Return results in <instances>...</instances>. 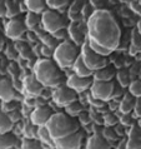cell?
<instances>
[{"mask_svg": "<svg viewBox=\"0 0 141 149\" xmlns=\"http://www.w3.org/2000/svg\"><path fill=\"white\" fill-rule=\"evenodd\" d=\"M36 138H38L43 144H45V146H46V144H53V146H54V140H53V138H51L50 133H49L46 125L39 127L38 134H36Z\"/></svg>", "mask_w": 141, "mask_h": 149, "instance_id": "cell-29", "label": "cell"}, {"mask_svg": "<svg viewBox=\"0 0 141 149\" xmlns=\"http://www.w3.org/2000/svg\"><path fill=\"white\" fill-rule=\"evenodd\" d=\"M14 123L11 122L8 113L0 109V133H10Z\"/></svg>", "mask_w": 141, "mask_h": 149, "instance_id": "cell-22", "label": "cell"}, {"mask_svg": "<svg viewBox=\"0 0 141 149\" xmlns=\"http://www.w3.org/2000/svg\"><path fill=\"white\" fill-rule=\"evenodd\" d=\"M66 30H68V35H69L70 40L75 45H77V47H81V45L88 40L86 33L77 25V23H71Z\"/></svg>", "mask_w": 141, "mask_h": 149, "instance_id": "cell-14", "label": "cell"}, {"mask_svg": "<svg viewBox=\"0 0 141 149\" xmlns=\"http://www.w3.org/2000/svg\"><path fill=\"white\" fill-rule=\"evenodd\" d=\"M88 43H89V45H90V48L93 49L94 52H96L97 54H100V55H102V56H106V58L111 54V52L106 50V49L102 48L101 45H99V44H96V43H93V41H89V40H88Z\"/></svg>", "mask_w": 141, "mask_h": 149, "instance_id": "cell-38", "label": "cell"}, {"mask_svg": "<svg viewBox=\"0 0 141 149\" xmlns=\"http://www.w3.org/2000/svg\"><path fill=\"white\" fill-rule=\"evenodd\" d=\"M115 83L114 81H99L94 80L90 88V94L94 98L102 102H110L113 99V94L115 90Z\"/></svg>", "mask_w": 141, "mask_h": 149, "instance_id": "cell-8", "label": "cell"}, {"mask_svg": "<svg viewBox=\"0 0 141 149\" xmlns=\"http://www.w3.org/2000/svg\"><path fill=\"white\" fill-rule=\"evenodd\" d=\"M53 110L46 105H41V107H36V108L31 111L30 114V122L34 123L38 127H44L46 125L49 119L53 115Z\"/></svg>", "mask_w": 141, "mask_h": 149, "instance_id": "cell-13", "label": "cell"}, {"mask_svg": "<svg viewBox=\"0 0 141 149\" xmlns=\"http://www.w3.org/2000/svg\"><path fill=\"white\" fill-rule=\"evenodd\" d=\"M80 55L82 58V60H84V63L86 64V67L90 70H93V72H96V70L105 68L107 65V58L97 54L96 52H94L93 49L90 48L88 40L81 45Z\"/></svg>", "mask_w": 141, "mask_h": 149, "instance_id": "cell-6", "label": "cell"}, {"mask_svg": "<svg viewBox=\"0 0 141 149\" xmlns=\"http://www.w3.org/2000/svg\"><path fill=\"white\" fill-rule=\"evenodd\" d=\"M10 149H16V147H15V146H14V147H11V148H10Z\"/></svg>", "mask_w": 141, "mask_h": 149, "instance_id": "cell-55", "label": "cell"}, {"mask_svg": "<svg viewBox=\"0 0 141 149\" xmlns=\"http://www.w3.org/2000/svg\"><path fill=\"white\" fill-rule=\"evenodd\" d=\"M94 11L95 10L93 9V6H91L89 3H85V5L82 6V10H81V16L85 19V22H88V19L93 15Z\"/></svg>", "mask_w": 141, "mask_h": 149, "instance_id": "cell-40", "label": "cell"}, {"mask_svg": "<svg viewBox=\"0 0 141 149\" xmlns=\"http://www.w3.org/2000/svg\"><path fill=\"white\" fill-rule=\"evenodd\" d=\"M85 5L84 0H74V1L69 5V10L68 13H73V14H81L82 6Z\"/></svg>", "mask_w": 141, "mask_h": 149, "instance_id": "cell-36", "label": "cell"}, {"mask_svg": "<svg viewBox=\"0 0 141 149\" xmlns=\"http://www.w3.org/2000/svg\"><path fill=\"white\" fill-rule=\"evenodd\" d=\"M40 53H41V55H44L45 58H48V59H50V56L54 55V50H53V49L45 47V45H43V47H41Z\"/></svg>", "mask_w": 141, "mask_h": 149, "instance_id": "cell-47", "label": "cell"}, {"mask_svg": "<svg viewBox=\"0 0 141 149\" xmlns=\"http://www.w3.org/2000/svg\"><path fill=\"white\" fill-rule=\"evenodd\" d=\"M25 25L28 28V31H36L38 28L41 25V14L28 11L25 16Z\"/></svg>", "mask_w": 141, "mask_h": 149, "instance_id": "cell-19", "label": "cell"}, {"mask_svg": "<svg viewBox=\"0 0 141 149\" xmlns=\"http://www.w3.org/2000/svg\"><path fill=\"white\" fill-rule=\"evenodd\" d=\"M130 8L134 13L141 15V3L140 1H138V0H132L130 3Z\"/></svg>", "mask_w": 141, "mask_h": 149, "instance_id": "cell-45", "label": "cell"}, {"mask_svg": "<svg viewBox=\"0 0 141 149\" xmlns=\"http://www.w3.org/2000/svg\"><path fill=\"white\" fill-rule=\"evenodd\" d=\"M116 79H118L120 86H122V88H129V85L131 84L130 74L126 69H121L119 72H116Z\"/></svg>", "mask_w": 141, "mask_h": 149, "instance_id": "cell-31", "label": "cell"}, {"mask_svg": "<svg viewBox=\"0 0 141 149\" xmlns=\"http://www.w3.org/2000/svg\"><path fill=\"white\" fill-rule=\"evenodd\" d=\"M86 35L89 41L101 45L113 53L120 45L121 29L109 10H95L86 22Z\"/></svg>", "mask_w": 141, "mask_h": 149, "instance_id": "cell-1", "label": "cell"}, {"mask_svg": "<svg viewBox=\"0 0 141 149\" xmlns=\"http://www.w3.org/2000/svg\"><path fill=\"white\" fill-rule=\"evenodd\" d=\"M23 86L29 98H39L45 90V86L36 79L35 75H28L23 81Z\"/></svg>", "mask_w": 141, "mask_h": 149, "instance_id": "cell-12", "label": "cell"}, {"mask_svg": "<svg viewBox=\"0 0 141 149\" xmlns=\"http://www.w3.org/2000/svg\"><path fill=\"white\" fill-rule=\"evenodd\" d=\"M18 107H19L18 103L14 102V100H11V102L3 103V108H1V110H4L5 113H10V111L18 110Z\"/></svg>", "mask_w": 141, "mask_h": 149, "instance_id": "cell-41", "label": "cell"}, {"mask_svg": "<svg viewBox=\"0 0 141 149\" xmlns=\"http://www.w3.org/2000/svg\"><path fill=\"white\" fill-rule=\"evenodd\" d=\"M114 77H116V72L113 67H106L101 68L94 72L93 79L94 80H99V81H113Z\"/></svg>", "mask_w": 141, "mask_h": 149, "instance_id": "cell-18", "label": "cell"}, {"mask_svg": "<svg viewBox=\"0 0 141 149\" xmlns=\"http://www.w3.org/2000/svg\"><path fill=\"white\" fill-rule=\"evenodd\" d=\"M0 105H3V102L1 100H0Z\"/></svg>", "mask_w": 141, "mask_h": 149, "instance_id": "cell-57", "label": "cell"}, {"mask_svg": "<svg viewBox=\"0 0 141 149\" xmlns=\"http://www.w3.org/2000/svg\"><path fill=\"white\" fill-rule=\"evenodd\" d=\"M138 1H139V0H138Z\"/></svg>", "mask_w": 141, "mask_h": 149, "instance_id": "cell-59", "label": "cell"}, {"mask_svg": "<svg viewBox=\"0 0 141 149\" xmlns=\"http://www.w3.org/2000/svg\"><path fill=\"white\" fill-rule=\"evenodd\" d=\"M139 125L141 127V119H140V122H139Z\"/></svg>", "mask_w": 141, "mask_h": 149, "instance_id": "cell-56", "label": "cell"}, {"mask_svg": "<svg viewBox=\"0 0 141 149\" xmlns=\"http://www.w3.org/2000/svg\"><path fill=\"white\" fill-rule=\"evenodd\" d=\"M70 0H46L49 9L53 10H61L69 5Z\"/></svg>", "mask_w": 141, "mask_h": 149, "instance_id": "cell-35", "label": "cell"}, {"mask_svg": "<svg viewBox=\"0 0 141 149\" xmlns=\"http://www.w3.org/2000/svg\"><path fill=\"white\" fill-rule=\"evenodd\" d=\"M139 1H140V3H141V0H139Z\"/></svg>", "mask_w": 141, "mask_h": 149, "instance_id": "cell-58", "label": "cell"}, {"mask_svg": "<svg viewBox=\"0 0 141 149\" xmlns=\"http://www.w3.org/2000/svg\"><path fill=\"white\" fill-rule=\"evenodd\" d=\"M8 115H9V118L11 119V122L13 123H16V122H19L20 119H21V113L18 111V110L10 111V113H8Z\"/></svg>", "mask_w": 141, "mask_h": 149, "instance_id": "cell-48", "label": "cell"}, {"mask_svg": "<svg viewBox=\"0 0 141 149\" xmlns=\"http://www.w3.org/2000/svg\"><path fill=\"white\" fill-rule=\"evenodd\" d=\"M119 120H120V124H121V125L129 128L135 123V117L131 115V113L130 114H121L120 118H119Z\"/></svg>", "mask_w": 141, "mask_h": 149, "instance_id": "cell-39", "label": "cell"}, {"mask_svg": "<svg viewBox=\"0 0 141 149\" xmlns=\"http://www.w3.org/2000/svg\"><path fill=\"white\" fill-rule=\"evenodd\" d=\"M126 134H127V139H130V140L141 139V127L139 125V124L134 123L131 127H129Z\"/></svg>", "mask_w": 141, "mask_h": 149, "instance_id": "cell-33", "label": "cell"}, {"mask_svg": "<svg viewBox=\"0 0 141 149\" xmlns=\"http://www.w3.org/2000/svg\"><path fill=\"white\" fill-rule=\"evenodd\" d=\"M15 98L14 85L8 78H0V100L3 103L11 102Z\"/></svg>", "mask_w": 141, "mask_h": 149, "instance_id": "cell-15", "label": "cell"}, {"mask_svg": "<svg viewBox=\"0 0 141 149\" xmlns=\"http://www.w3.org/2000/svg\"><path fill=\"white\" fill-rule=\"evenodd\" d=\"M38 138H24L21 140V149H45Z\"/></svg>", "mask_w": 141, "mask_h": 149, "instance_id": "cell-28", "label": "cell"}, {"mask_svg": "<svg viewBox=\"0 0 141 149\" xmlns=\"http://www.w3.org/2000/svg\"><path fill=\"white\" fill-rule=\"evenodd\" d=\"M46 128L54 142L60 138H64L66 135L79 132L77 123L74 122L73 118L66 113H54L51 118L49 119Z\"/></svg>", "mask_w": 141, "mask_h": 149, "instance_id": "cell-3", "label": "cell"}, {"mask_svg": "<svg viewBox=\"0 0 141 149\" xmlns=\"http://www.w3.org/2000/svg\"><path fill=\"white\" fill-rule=\"evenodd\" d=\"M86 149H111V146L101 134H93L86 140Z\"/></svg>", "mask_w": 141, "mask_h": 149, "instance_id": "cell-16", "label": "cell"}, {"mask_svg": "<svg viewBox=\"0 0 141 149\" xmlns=\"http://www.w3.org/2000/svg\"><path fill=\"white\" fill-rule=\"evenodd\" d=\"M51 98L57 107L65 108V107H68L69 104H71V103L77 100V93L65 84V85L56 86V88L54 89V92L51 93Z\"/></svg>", "mask_w": 141, "mask_h": 149, "instance_id": "cell-7", "label": "cell"}, {"mask_svg": "<svg viewBox=\"0 0 141 149\" xmlns=\"http://www.w3.org/2000/svg\"><path fill=\"white\" fill-rule=\"evenodd\" d=\"M129 93L135 98H141V80H134L129 85Z\"/></svg>", "mask_w": 141, "mask_h": 149, "instance_id": "cell-37", "label": "cell"}, {"mask_svg": "<svg viewBox=\"0 0 141 149\" xmlns=\"http://www.w3.org/2000/svg\"><path fill=\"white\" fill-rule=\"evenodd\" d=\"M24 5L28 11L43 14L46 10V0H24Z\"/></svg>", "mask_w": 141, "mask_h": 149, "instance_id": "cell-20", "label": "cell"}, {"mask_svg": "<svg viewBox=\"0 0 141 149\" xmlns=\"http://www.w3.org/2000/svg\"><path fill=\"white\" fill-rule=\"evenodd\" d=\"M4 45H5V40H4V36L0 34V52L4 49Z\"/></svg>", "mask_w": 141, "mask_h": 149, "instance_id": "cell-53", "label": "cell"}, {"mask_svg": "<svg viewBox=\"0 0 141 149\" xmlns=\"http://www.w3.org/2000/svg\"><path fill=\"white\" fill-rule=\"evenodd\" d=\"M5 5H6V18L14 19L19 15L20 8L14 0H5Z\"/></svg>", "mask_w": 141, "mask_h": 149, "instance_id": "cell-30", "label": "cell"}, {"mask_svg": "<svg viewBox=\"0 0 141 149\" xmlns=\"http://www.w3.org/2000/svg\"><path fill=\"white\" fill-rule=\"evenodd\" d=\"M79 55H80V53H79L77 45L74 44L71 40H64L54 50L53 58L60 69H68L73 68Z\"/></svg>", "mask_w": 141, "mask_h": 149, "instance_id": "cell-4", "label": "cell"}, {"mask_svg": "<svg viewBox=\"0 0 141 149\" xmlns=\"http://www.w3.org/2000/svg\"><path fill=\"white\" fill-rule=\"evenodd\" d=\"M38 129H39L38 125H35V124L31 122H28L25 125H24V129H23L24 138H36Z\"/></svg>", "mask_w": 141, "mask_h": 149, "instance_id": "cell-32", "label": "cell"}, {"mask_svg": "<svg viewBox=\"0 0 141 149\" xmlns=\"http://www.w3.org/2000/svg\"><path fill=\"white\" fill-rule=\"evenodd\" d=\"M73 70H74V73H75L76 75H79V77H86V78H89V77H93L94 75V72H93V70H90L88 67H86V64L84 63V60H82L81 55H79L77 59L75 60V63H74V65H73Z\"/></svg>", "mask_w": 141, "mask_h": 149, "instance_id": "cell-21", "label": "cell"}, {"mask_svg": "<svg viewBox=\"0 0 141 149\" xmlns=\"http://www.w3.org/2000/svg\"><path fill=\"white\" fill-rule=\"evenodd\" d=\"M127 149H141V139L139 140L127 139Z\"/></svg>", "mask_w": 141, "mask_h": 149, "instance_id": "cell-46", "label": "cell"}, {"mask_svg": "<svg viewBox=\"0 0 141 149\" xmlns=\"http://www.w3.org/2000/svg\"><path fill=\"white\" fill-rule=\"evenodd\" d=\"M131 54H136L138 52H141V34L138 31V29H132L131 31V44H130V49Z\"/></svg>", "mask_w": 141, "mask_h": 149, "instance_id": "cell-23", "label": "cell"}, {"mask_svg": "<svg viewBox=\"0 0 141 149\" xmlns=\"http://www.w3.org/2000/svg\"><path fill=\"white\" fill-rule=\"evenodd\" d=\"M93 77H79L75 73L70 74L66 79V85L69 88H71L73 90H75L76 93H84L88 89L91 88V84H93Z\"/></svg>", "mask_w": 141, "mask_h": 149, "instance_id": "cell-10", "label": "cell"}, {"mask_svg": "<svg viewBox=\"0 0 141 149\" xmlns=\"http://www.w3.org/2000/svg\"><path fill=\"white\" fill-rule=\"evenodd\" d=\"M26 31L28 28L25 25V22L18 18L9 19L5 25V35L11 40H19L20 38H23V35H25Z\"/></svg>", "mask_w": 141, "mask_h": 149, "instance_id": "cell-9", "label": "cell"}, {"mask_svg": "<svg viewBox=\"0 0 141 149\" xmlns=\"http://www.w3.org/2000/svg\"><path fill=\"white\" fill-rule=\"evenodd\" d=\"M41 26L43 30L49 34H55L61 29H66V22L57 10L46 9L41 14Z\"/></svg>", "mask_w": 141, "mask_h": 149, "instance_id": "cell-5", "label": "cell"}, {"mask_svg": "<svg viewBox=\"0 0 141 149\" xmlns=\"http://www.w3.org/2000/svg\"><path fill=\"white\" fill-rule=\"evenodd\" d=\"M101 135L105 138L109 143H113V142H119L121 139V136L119 135V133L116 132L115 127H104L102 128V132H101Z\"/></svg>", "mask_w": 141, "mask_h": 149, "instance_id": "cell-26", "label": "cell"}, {"mask_svg": "<svg viewBox=\"0 0 141 149\" xmlns=\"http://www.w3.org/2000/svg\"><path fill=\"white\" fill-rule=\"evenodd\" d=\"M68 18L71 20V23H79L82 19L81 14H73V13H68Z\"/></svg>", "mask_w": 141, "mask_h": 149, "instance_id": "cell-50", "label": "cell"}, {"mask_svg": "<svg viewBox=\"0 0 141 149\" xmlns=\"http://www.w3.org/2000/svg\"><path fill=\"white\" fill-rule=\"evenodd\" d=\"M134 117L135 118H139L141 119V98L136 99V105H135V109H134Z\"/></svg>", "mask_w": 141, "mask_h": 149, "instance_id": "cell-49", "label": "cell"}, {"mask_svg": "<svg viewBox=\"0 0 141 149\" xmlns=\"http://www.w3.org/2000/svg\"><path fill=\"white\" fill-rule=\"evenodd\" d=\"M79 122H80L81 125H89V124L91 123V115L90 113H88V111H82V113L79 115Z\"/></svg>", "mask_w": 141, "mask_h": 149, "instance_id": "cell-42", "label": "cell"}, {"mask_svg": "<svg viewBox=\"0 0 141 149\" xmlns=\"http://www.w3.org/2000/svg\"><path fill=\"white\" fill-rule=\"evenodd\" d=\"M54 36H55V38L57 39L61 43V41H64V40H68L66 39V36H69L68 35V30H66V29H61V30H59V31H56L55 34H53Z\"/></svg>", "mask_w": 141, "mask_h": 149, "instance_id": "cell-44", "label": "cell"}, {"mask_svg": "<svg viewBox=\"0 0 141 149\" xmlns=\"http://www.w3.org/2000/svg\"><path fill=\"white\" fill-rule=\"evenodd\" d=\"M16 144V138L11 133H0V149H10Z\"/></svg>", "mask_w": 141, "mask_h": 149, "instance_id": "cell-24", "label": "cell"}, {"mask_svg": "<svg viewBox=\"0 0 141 149\" xmlns=\"http://www.w3.org/2000/svg\"><path fill=\"white\" fill-rule=\"evenodd\" d=\"M6 16V5H5V0H0V18Z\"/></svg>", "mask_w": 141, "mask_h": 149, "instance_id": "cell-52", "label": "cell"}, {"mask_svg": "<svg viewBox=\"0 0 141 149\" xmlns=\"http://www.w3.org/2000/svg\"><path fill=\"white\" fill-rule=\"evenodd\" d=\"M39 38H40L41 41H43V45L53 49V50H55L56 47L60 44V41L57 40L55 36H54L53 34H49V33H46V31H44L43 34H40Z\"/></svg>", "mask_w": 141, "mask_h": 149, "instance_id": "cell-25", "label": "cell"}, {"mask_svg": "<svg viewBox=\"0 0 141 149\" xmlns=\"http://www.w3.org/2000/svg\"><path fill=\"white\" fill-rule=\"evenodd\" d=\"M102 123H104V125L105 127H115V125H118V124L120 123V120L114 113L107 111V113H105L104 114V117H102Z\"/></svg>", "mask_w": 141, "mask_h": 149, "instance_id": "cell-34", "label": "cell"}, {"mask_svg": "<svg viewBox=\"0 0 141 149\" xmlns=\"http://www.w3.org/2000/svg\"><path fill=\"white\" fill-rule=\"evenodd\" d=\"M84 110L85 109H84V107H82V104L80 102H77V100L71 103V104H69L68 107H65V113L68 115H70L71 118L79 117V115H80Z\"/></svg>", "mask_w": 141, "mask_h": 149, "instance_id": "cell-27", "label": "cell"}, {"mask_svg": "<svg viewBox=\"0 0 141 149\" xmlns=\"http://www.w3.org/2000/svg\"><path fill=\"white\" fill-rule=\"evenodd\" d=\"M136 29H138V31H139L140 34H141V18L139 19V22L136 23Z\"/></svg>", "mask_w": 141, "mask_h": 149, "instance_id": "cell-54", "label": "cell"}, {"mask_svg": "<svg viewBox=\"0 0 141 149\" xmlns=\"http://www.w3.org/2000/svg\"><path fill=\"white\" fill-rule=\"evenodd\" d=\"M89 4L94 10H102L105 6V0H89Z\"/></svg>", "mask_w": 141, "mask_h": 149, "instance_id": "cell-43", "label": "cell"}, {"mask_svg": "<svg viewBox=\"0 0 141 149\" xmlns=\"http://www.w3.org/2000/svg\"><path fill=\"white\" fill-rule=\"evenodd\" d=\"M34 75L45 88L55 89L61 83L60 68L56 65L55 61L48 58L36 60L34 65Z\"/></svg>", "mask_w": 141, "mask_h": 149, "instance_id": "cell-2", "label": "cell"}, {"mask_svg": "<svg viewBox=\"0 0 141 149\" xmlns=\"http://www.w3.org/2000/svg\"><path fill=\"white\" fill-rule=\"evenodd\" d=\"M115 149H127V138H121Z\"/></svg>", "mask_w": 141, "mask_h": 149, "instance_id": "cell-51", "label": "cell"}, {"mask_svg": "<svg viewBox=\"0 0 141 149\" xmlns=\"http://www.w3.org/2000/svg\"><path fill=\"white\" fill-rule=\"evenodd\" d=\"M136 99L132 94L130 93H126L125 95L122 97V99L120 100V104H119V110L121 114H130L134 111L135 109V105H136Z\"/></svg>", "mask_w": 141, "mask_h": 149, "instance_id": "cell-17", "label": "cell"}, {"mask_svg": "<svg viewBox=\"0 0 141 149\" xmlns=\"http://www.w3.org/2000/svg\"><path fill=\"white\" fill-rule=\"evenodd\" d=\"M82 143V135L80 132L66 135L64 138H60L54 142L55 149H80Z\"/></svg>", "mask_w": 141, "mask_h": 149, "instance_id": "cell-11", "label": "cell"}]
</instances>
